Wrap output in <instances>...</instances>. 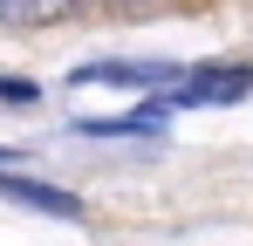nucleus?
I'll return each instance as SVG.
<instances>
[{
	"label": "nucleus",
	"mask_w": 253,
	"mask_h": 246,
	"mask_svg": "<svg viewBox=\"0 0 253 246\" xmlns=\"http://www.w3.org/2000/svg\"><path fill=\"white\" fill-rule=\"evenodd\" d=\"M0 7H7V0H0Z\"/></svg>",
	"instance_id": "nucleus-5"
},
{
	"label": "nucleus",
	"mask_w": 253,
	"mask_h": 246,
	"mask_svg": "<svg viewBox=\"0 0 253 246\" xmlns=\"http://www.w3.org/2000/svg\"><path fill=\"white\" fill-rule=\"evenodd\" d=\"M253 89V69H185L165 103H240Z\"/></svg>",
	"instance_id": "nucleus-1"
},
{
	"label": "nucleus",
	"mask_w": 253,
	"mask_h": 246,
	"mask_svg": "<svg viewBox=\"0 0 253 246\" xmlns=\"http://www.w3.org/2000/svg\"><path fill=\"white\" fill-rule=\"evenodd\" d=\"M7 21H35V14H62V0H7Z\"/></svg>",
	"instance_id": "nucleus-3"
},
{
	"label": "nucleus",
	"mask_w": 253,
	"mask_h": 246,
	"mask_svg": "<svg viewBox=\"0 0 253 246\" xmlns=\"http://www.w3.org/2000/svg\"><path fill=\"white\" fill-rule=\"evenodd\" d=\"M42 89L35 82H21V76H0V103H35Z\"/></svg>",
	"instance_id": "nucleus-4"
},
{
	"label": "nucleus",
	"mask_w": 253,
	"mask_h": 246,
	"mask_svg": "<svg viewBox=\"0 0 253 246\" xmlns=\"http://www.w3.org/2000/svg\"><path fill=\"white\" fill-rule=\"evenodd\" d=\"M0 199H14V205H42V212H55V219H83V205L69 199V192L35 185V178H0Z\"/></svg>",
	"instance_id": "nucleus-2"
}]
</instances>
